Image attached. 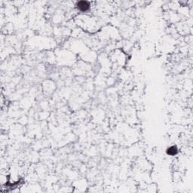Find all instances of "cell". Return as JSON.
<instances>
[{"label": "cell", "instance_id": "1", "mask_svg": "<svg viewBox=\"0 0 193 193\" xmlns=\"http://www.w3.org/2000/svg\"><path fill=\"white\" fill-rule=\"evenodd\" d=\"M76 8L81 12H87L91 8V5L88 2L86 1H80V2L76 3Z\"/></svg>", "mask_w": 193, "mask_h": 193}, {"label": "cell", "instance_id": "2", "mask_svg": "<svg viewBox=\"0 0 193 193\" xmlns=\"http://www.w3.org/2000/svg\"><path fill=\"white\" fill-rule=\"evenodd\" d=\"M178 153V149L175 146H172V147H169L167 150V154L169 155L174 156Z\"/></svg>", "mask_w": 193, "mask_h": 193}]
</instances>
